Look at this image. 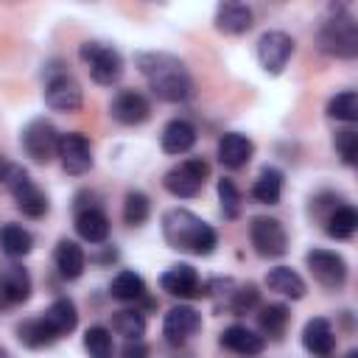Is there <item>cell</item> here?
<instances>
[{
	"label": "cell",
	"instance_id": "1",
	"mask_svg": "<svg viewBox=\"0 0 358 358\" xmlns=\"http://www.w3.org/2000/svg\"><path fill=\"white\" fill-rule=\"evenodd\" d=\"M134 64L159 101L179 103L193 95L190 70L185 67V62L179 56L162 53V50H140V53H134Z\"/></svg>",
	"mask_w": 358,
	"mask_h": 358
},
{
	"label": "cell",
	"instance_id": "2",
	"mask_svg": "<svg viewBox=\"0 0 358 358\" xmlns=\"http://www.w3.org/2000/svg\"><path fill=\"white\" fill-rule=\"evenodd\" d=\"M162 238L171 249L190 252L199 257L213 255L218 246V232L185 207H173L162 213Z\"/></svg>",
	"mask_w": 358,
	"mask_h": 358
},
{
	"label": "cell",
	"instance_id": "3",
	"mask_svg": "<svg viewBox=\"0 0 358 358\" xmlns=\"http://www.w3.org/2000/svg\"><path fill=\"white\" fill-rule=\"evenodd\" d=\"M319 50L336 59H355L358 56V22L344 8L333 11L319 25Z\"/></svg>",
	"mask_w": 358,
	"mask_h": 358
},
{
	"label": "cell",
	"instance_id": "4",
	"mask_svg": "<svg viewBox=\"0 0 358 358\" xmlns=\"http://www.w3.org/2000/svg\"><path fill=\"white\" fill-rule=\"evenodd\" d=\"M3 185H6V190L11 193V199H14V204H17V210H20L22 215H28V218H42V215L48 213V196L36 187V182L28 176L25 168L8 162V171H6V176H3Z\"/></svg>",
	"mask_w": 358,
	"mask_h": 358
},
{
	"label": "cell",
	"instance_id": "5",
	"mask_svg": "<svg viewBox=\"0 0 358 358\" xmlns=\"http://www.w3.org/2000/svg\"><path fill=\"white\" fill-rule=\"evenodd\" d=\"M210 179V165L201 157H187L185 162L173 165L162 176V187L176 199H193L201 193L204 182Z\"/></svg>",
	"mask_w": 358,
	"mask_h": 358
},
{
	"label": "cell",
	"instance_id": "6",
	"mask_svg": "<svg viewBox=\"0 0 358 358\" xmlns=\"http://www.w3.org/2000/svg\"><path fill=\"white\" fill-rule=\"evenodd\" d=\"M78 56L81 62L87 64L90 76L95 84H103V87H112L120 81L123 76V59L115 48L103 45V42H84L78 48Z\"/></svg>",
	"mask_w": 358,
	"mask_h": 358
},
{
	"label": "cell",
	"instance_id": "7",
	"mask_svg": "<svg viewBox=\"0 0 358 358\" xmlns=\"http://www.w3.org/2000/svg\"><path fill=\"white\" fill-rule=\"evenodd\" d=\"M59 137H62V134L56 131V126H53L50 120L34 117V120L22 129L20 143H22L25 154H28L34 162L48 165V162L56 157V151H59Z\"/></svg>",
	"mask_w": 358,
	"mask_h": 358
},
{
	"label": "cell",
	"instance_id": "8",
	"mask_svg": "<svg viewBox=\"0 0 358 358\" xmlns=\"http://www.w3.org/2000/svg\"><path fill=\"white\" fill-rule=\"evenodd\" d=\"M249 238H252V246L260 257H282L288 252V235L277 218H268V215L252 218Z\"/></svg>",
	"mask_w": 358,
	"mask_h": 358
},
{
	"label": "cell",
	"instance_id": "9",
	"mask_svg": "<svg viewBox=\"0 0 358 358\" xmlns=\"http://www.w3.org/2000/svg\"><path fill=\"white\" fill-rule=\"evenodd\" d=\"M305 263L313 274V280L324 288H341L347 282V260L338 255V252H330V249H310L305 255Z\"/></svg>",
	"mask_w": 358,
	"mask_h": 358
},
{
	"label": "cell",
	"instance_id": "10",
	"mask_svg": "<svg viewBox=\"0 0 358 358\" xmlns=\"http://www.w3.org/2000/svg\"><path fill=\"white\" fill-rule=\"evenodd\" d=\"M291 56H294V39L285 31H266L257 39V62L266 73L280 76Z\"/></svg>",
	"mask_w": 358,
	"mask_h": 358
},
{
	"label": "cell",
	"instance_id": "11",
	"mask_svg": "<svg viewBox=\"0 0 358 358\" xmlns=\"http://www.w3.org/2000/svg\"><path fill=\"white\" fill-rule=\"evenodd\" d=\"M45 103L56 112H78L84 103V90L70 73H56L48 78Z\"/></svg>",
	"mask_w": 358,
	"mask_h": 358
},
{
	"label": "cell",
	"instance_id": "12",
	"mask_svg": "<svg viewBox=\"0 0 358 358\" xmlns=\"http://www.w3.org/2000/svg\"><path fill=\"white\" fill-rule=\"evenodd\" d=\"M56 157L62 159V168L70 173V176H81L92 168V148H90V140L81 134V131H67L59 137V151Z\"/></svg>",
	"mask_w": 358,
	"mask_h": 358
},
{
	"label": "cell",
	"instance_id": "13",
	"mask_svg": "<svg viewBox=\"0 0 358 358\" xmlns=\"http://www.w3.org/2000/svg\"><path fill=\"white\" fill-rule=\"evenodd\" d=\"M199 327H201V313L190 305H173L162 319V336L173 347L185 344L190 336H196Z\"/></svg>",
	"mask_w": 358,
	"mask_h": 358
},
{
	"label": "cell",
	"instance_id": "14",
	"mask_svg": "<svg viewBox=\"0 0 358 358\" xmlns=\"http://www.w3.org/2000/svg\"><path fill=\"white\" fill-rule=\"evenodd\" d=\"M159 285H162L165 294L179 296V299H193V296L207 294V285L199 280V271H196L190 263L171 266V268L159 277Z\"/></svg>",
	"mask_w": 358,
	"mask_h": 358
},
{
	"label": "cell",
	"instance_id": "15",
	"mask_svg": "<svg viewBox=\"0 0 358 358\" xmlns=\"http://www.w3.org/2000/svg\"><path fill=\"white\" fill-rule=\"evenodd\" d=\"M109 115L123 126H140L151 117V103L137 90H120L109 103Z\"/></svg>",
	"mask_w": 358,
	"mask_h": 358
},
{
	"label": "cell",
	"instance_id": "16",
	"mask_svg": "<svg viewBox=\"0 0 358 358\" xmlns=\"http://www.w3.org/2000/svg\"><path fill=\"white\" fill-rule=\"evenodd\" d=\"M252 157H255V143H252L246 134H241V131H227V134L218 140V162H221L224 168L238 171V168H243Z\"/></svg>",
	"mask_w": 358,
	"mask_h": 358
},
{
	"label": "cell",
	"instance_id": "17",
	"mask_svg": "<svg viewBox=\"0 0 358 358\" xmlns=\"http://www.w3.org/2000/svg\"><path fill=\"white\" fill-rule=\"evenodd\" d=\"M159 145H162L165 154H173V157L187 154V151L196 145V126H193L190 120H185V117H173V120H168L165 129H162Z\"/></svg>",
	"mask_w": 358,
	"mask_h": 358
},
{
	"label": "cell",
	"instance_id": "18",
	"mask_svg": "<svg viewBox=\"0 0 358 358\" xmlns=\"http://www.w3.org/2000/svg\"><path fill=\"white\" fill-rule=\"evenodd\" d=\"M76 232L87 243H103L109 238V218H106V213L101 207H95V204L78 207V213H76Z\"/></svg>",
	"mask_w": 358,
	"mask_h": 358
},
{
	"label": "cell",
	"instance_id": "19",
	"mask_svg": "<svg viewBox=\"0 0 358 358\" xmlns=\"http://www.w3.org/2000/svg\"><path fill=\"white\" fill-rule=\"evenodd\" d=\"M34 291V282H31V274L20 266V263H11L6 268H0V294L8 305H20L31 296Z\"/></svg>",
	"mask_w": 358,
	"mask_h": 358
},
{
	"label": "cell",
	"instance_id": "20",
	"mask_svg": "<svg viewBox=\"0 0 358 358\" xmlns=\"http://www.w3.org/2000/svg\"><path fill=\"white\" fill-rule=\"evenodd\" d=\"M252 25H255V14L243 3H221L215 8V28L221 34L238 36V34H246Z\"/></svg>",
	"mask_w": 358,
	"mask_h": 358
},
{
	"label": "cell",
	"instance_id": "21",
	"mask_svg": "<svg viewBox=\"0 0 358 358\" xmlns=\"http://www.w3.org/2000/svg\"><path fill=\"white\" fill-rule=\"evenodd\" d=\"M302 344L308 352L319 355V358H327L333 350H336V333L330 327L327 319L316 316V319H308L305 330H302Z\"/></svg>",
	"mask_w": 358,
	"mask_h": 358
},
{
	"label": "cell",
	"instance_id": "22",
	"mask_svg": "<svg viewBox=\"0 0 358 358\" xmlns=\"http://www.w3.org/2000/svg\"><path fill=\"white\" fill-rule=\"evenodd\" d=\"M53 263H56V268H59V274H62L64 280H78V277L84 274V266H87V255H84V249H81L76 241H67V238H62V241L56 243V252H53Z\"/></svg>",
	"mask_w": 358,
	"mask_h": 358
},
{
	"label": "cell",
	"instance_id": "23",
	"mask_svg": "<svg viewBox=\"0 0 358 358\" xmlns=\"http://www.w3.org/2000/svg\"><path fill=\"white\" fill-rule=\"evenodd\" d=\"M221 344L238 355H257L263 352L266 347V338L257 336L255 330H249L246 324H229L224 333H221Z\"/></svg>",
	"mask_w": 358,
	"mask_h": 358
},
{
	"label": "cell",
	"instance_id": "24",
	"mask_svg": "<svg viewBox=\"0 0 358 358\" xmlns=\"http://www.w3.org/2000/svg\"><path fill=\"white\" fill-rule=\"evenodd\" d=\"M266 285H268V291L282 294V296H288V299H302L305 291H308L305 280H302L291 266H274V268H268Z\"/></svg>",
	"mask_w": 358,
	"mask_h": 358
},
{
	"label": "cell",
	"instance_id": "25",
	"mask_svg": "<svg viewBox=\"0 0 358 358\" xmlns=\"http://www.w3.org/2000/svg\"><path fill=\"white\" fill-rule=\"evenodd\" d=\"M17 338H20V344H25L31 350H42V347H50L53 341H59L56 330L48 324L45 316L25 319L22 324H17Z\"/></svg>",
	"mask_w": 358,
	"mask_h": 358
},
{
	"label": "cell",
	"instance_id": "26",
	"mask_svg": "<svg viewBox=\"0 0 358 358\" xmlns=\"http://www.w3.org/2000/svg\"><path fill=\"white\" fill-rule=\"evenodd\" d=\"M42 316L48 319V324L56 330V336H59V338H62V336H67V333H73V330H76V324H78L76 302H73V299H67V296L53 299V302H50V308H48Z\"/></svg>",
	"mask_w": 358,
	"mask_h": 358
},
{
	"label": "cell",
	"instance_id": "27",
	"mask_svg": "<svg viewBox=\"0 0 358 358\" xmlns=\"http://www.w3.org/2000/svg\"><path fill=\"white\" fill-rule=\"evenodd\" d=\"M324 229L336 241L352 238V232L358 229V213H355V207L352 204H336L330 210V215L324 218Z\"/></svg>",
	"mask_w": 358,
	"mask_h": 358
},
{
	"label": "cell",
	"instance_id": "28",
	"mask_svg": "<svg viewBox=\"0 0 358 358\" xmlns=\"http://www.w3.org/2000/svg\"><path fill=\"white\" fill-rule=\"evenodd\" d=\"M0 249L8 257H25L34 249V235L22 224H6L0 229Z\"/></svg>",
	"mask_w": 358,
	"mask_h": 358
},
{
	"label": "cell",
	"instance_id": "29",
	"mask_svg": "<svg viewBox=\"0 0 358 358\" xmlns=\"http://www.w3.org/2000/svg\"><path fill=\"white\" fill-rule=\"evenodd\" d=\"M282 196V173L277 168H263L252 185V199L260 204H277Z\"/></svg>",
	"mask_w": 358,
	"mask_h": 358
},
{
	"label": "cell",
	"instance_id": "30",
	"mask_svg": "<svg viewBox=\"0 0 358 358\" xmlns=\"http://www.w3.org/2000/svg\"><path fill=\"white\" fill-rule=\"evenodd\" d=\"M288 322H291V310H288V305H282V302L263 305L260 313H257V324H260V330H263L266 336H271V338H282Z\"/></svg>",
	"mask_w": 358,
	"mask_h": 358
},
{
	"label": "cell",
	"instance_id": "31",
	"mask_svg": "<svg viewBox=\"0 0 358 358\" xmlns=\"http://www.w3.org/2000/svg\"><path fill=\"white\" fill-rule=\"evenodd\" d=\"M109 294L120 302H137V299L145 296V280L134 271H120V274H115V280L109 285Z\"/></svg>",
	"mask_w": 358,
	"mask_h": 358
},
{
	"label": "cell",
	"instance_id": "32",
	"mask_svg": "<svg viewBox=\"0 0 358 358\" xmlns=\"http://www.w3.org/2000/svg\"><path fill=\"white\" fill-rule=\"evenodd\" d=\"M112 330L126 341H137L145 333V316L140 310H117L112 316Z\"/></svg>",
	"mask_w": 358,
	"mask_h": 358
},
{
	"label": "cell",
	"instance_id": "33",
	"mask_svg": "<svg viewBox=\"0 0 358 358\" xmlns=\"http://www.w3.org/2000/svg\"><path fill=\"white\" fill-rule=\"evenodd\" d=\"M151 215V201L145 193L140 190H129L126 199H123V221L129 227H143Z\"/></svg>",
	"mask_w": 358,
	"mask_h": 358
},
{
	"label": "cell",
	"instance_id": "34",
	"mask_svg": "<svg viewBox=\"0 0 358 358\" xmlns=\"http://www.w3.org/2000/svg\"><path fill=\"white\" fill-rule=\"evenodd\" d=\"M327 115L336 117V120H344V123L358 120V92L355 90H344V92L333 95L327 101Z\"/></svg>",
	"mask_w": 358,
	"mask_h": 358
},
{
	"label": "cell",
	"instance_id": "35",
	"mask_svg": "<svg viewBox=\"0 0 358 358\" xmlns=\"http://www.w3.org/2000/svg\"><path fill=\"white\" fill-rule=\"evenodd\" d=\"M84 350H87L90 358H112V352H115L112 333H109L106 327H101V324L90 327V330L84 333Z\"/></svg>",
	"mask_w": 358,
	"mask_h": 358
},
{
	"label": "cell",
	"instance_id": "36",
	"mask_svg": "<svg viewBox=\"0 0 358 358\" xmlns=\"http://www.w3.org/2000/svg\"><path fill=\"white\" fill-rule=\"evenodd\" d=\"M260 305V291L255 282H246V285H238L235 291H229V310L232 313H249Z\"/></svg>",
	"mask_w": 358,
	"mask_h": 358
},
{
	"label": "cell",
	"instance_id": "37",
	"mask_svg": "<svg viewBox=\"0 0 358 358\" xmlns=\"http://www.w3.org/2000/svg\"><path fill=\"white\" fill-rule=\"evenodd\" d=\"M218 199H221V213L224 218H238L241 215V190L235 187L232 179H218Z\"/></svg>",
	"mask_w": 358,
	"mask_h": 358
},
{
	"label": "cell",
	"instance_id": "38",
	"mask_svg": "<svg viewBox=\"0 0 358 358\" xmlns=\"http://www.w3.org/2000/svg\"><path fill=\"white\" fill-rule=\"evenodd\" d=\"M333 143H336V151H338L344 165H355L358 162V131L341 129V131H336Z\"/></svg>",
	"mask_w": 358,
	"mask_h": 358
},
{
	"label": "cell",
	"instance_id": "39",
	"mask_svg": "<svg viewBox=\"0 0 358 358\" xmlns=\"http://www.w3.org/2000/svg\"><path fill=\"white\" fill-rule=\"evenodd\" d=\"M120 358H148V344H143V338L126 341V347L120 350Z\"/></svg>",
	"mask_w": 358,
	"mask_h": 358
},
{
	"label": "cell",
	"instance_id": "40",
	"mask_svg": "<svg viewBox=\"0 0 358 358\" xmlns=\"http://www.w3.org/2000/svg\"><path fill=\"white\" fill-rule=\"evenodd\" d=\"M6 171H8V162L0 157V182H3V176H6Z\"/></svg>",
	"mask_w": 358,
	"mask_h": 358
},
{
	"label": "cell",
	"instance_id": "41",
	"mask_svg": "<svg viewBox=\"0 0 358 358\" xmlns=\"http://www.w3.org/2000/svg\"><path fill=\"white\" fill-rule=\"evenodd\" d=\"M347 358H358V350H350V352H347Z\"/></svg>",
	"mask_w": 358,
	"mask_h": 358
},
{
	"label": "cell",
	"instance_id": "42",
	"mask_svg": "<svg viewBox=\"0 0 358 358\" xmlns=\"http://www.w3.org/2000/svg\"><path fill=\"white\" fill-rule=\"evenodd\" d=\"M6 305H8V302H6V299H3V294H0V310H3Z\"/></svg>",
	"mask_w": 358,
	"mask_h": 358
},
{
	"label": "cell",
	"instance_id": "43",
	"mask_svg": "<svg viewBox=\"0 0 358 358\" xmlns=\"http://www.w3.org/2000/svg\"><path fill=\"white\" fill-rule=\"evenodd\" d=\"M0 358H8V355H6V352H3V350H0Z\"/></svg>",
	"mask_w": 358,
	"mask_h": 358
}]
</instances>
